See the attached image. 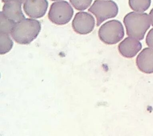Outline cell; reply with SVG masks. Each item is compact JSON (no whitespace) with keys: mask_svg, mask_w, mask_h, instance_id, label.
<instances>
[{"mask_svg":"<svg viewBox=\"0 0 153 136\" xmlns=\"http://www.w3.org/2000/svg\"><path fill=\"white\" fill-rule=\"evenodd\" d=\"M123 22L127 35L138 40L143 39L146 32L151 25L149 14L136 11L127 13L124 17Z\"/></svg>","mask_w":153,"mask_h":136,"instance_id":"cell-2","label":"cell"},{"mask_svg":"<svg viewBox=\"0 0 153 136\" xmlns=\"http://www.w3.org/2000/svg\"><path fill=\"white\" fill-rule=\"evenodd\" d=\"M13 42L9 34L0 32V54L4 55L12 49Z\"/></svg>","mask_w":153,"mask_h":136,"instance_id":"cell-12","label":"cell"},{"mask_svg":"<svg viewBox=\"0 0 153 136\" xmlns=\"http://www.w3.org/2000/svg\"><path fill=\"white\" fill-rule=\"evenodd\" d=\"M145 42L149 47L153 49V28H151L147 34Z\"/></svg>","mask_w":153,"mask_h":136,"instance_id":"cell-15","label":"cell"},{"mask_svg":"<svg viewBox=\"0 0 153 136\" xmlns=\"http://www.w3.org/2000/svg\"><path fill=\"white\" fill-rule=\"evenodd\" d=\"M41 29L39 21L25 18L15 23L10 34L16 43L29 44L37 37Z\"/></svg>","mask_w":153,"mask_h":136,"instance_id":"cell-1","label":"cell"},{"mask_svg":"<svg viewBox=\"0 0 153 136\" xmlns=\"http://www.w3.org/2000/svg\"><path fill=\"white\" fill-rule=\"evenodd\" d=\"M99 39L105 44L111 45L120 42L124 36V30L121 22L111 20L103 24L98 31Z\"/></svg>","mask_w":153,"mask_h":136,"instance_id":"cell-3","label":"cell"},{"mask_svg":"<svg viewBox=\"0 0 153 136\" xmlns=\"http://www.w3.org/2000/svg\"><path fill=\"white\" fill-rule=\"evenodd\" d=\"M95 26L93 16L87 12L76 13L72 22L74 31L77 34L85 35L93 31Z\"/></svg>","mask_w":153,"mask_h":136,"instance_id":"cell-6","label":"cell"},{"mask_svg":"<svg viewBox=\"0 0 153 136\" xmlns=\"http://www.w3.org/2000/svg\"><path fill=\"white\" fill-rule=\"evenodd\" d=\"M48 5L47 0H26L23 3V10L29 17L38 19L45 15Z\"/></svg>","mask_w":153,"mask_h":136,"instance_id":"cell-7","label":"cell"},{"mask_svg":"<svg viewBox=\"0 0 153 136\" xmlns=\"http://www.w3.org/2000/svg\"><path fill=\"white\" fill-rule=\"evenodd\" d=\"M88 10L94 15L99 26L105 20L115 17L118 14V7L112 0H96Z\"/></svg>","mask_w":153,"mask_h":136,"instance_id":"cell-4","label":"cell"},{"mask_svg":"<svg viewBox=\"0 0 153 136\" xmlns=\"http://www.w3.org/2000/svg\"><path fill=\"white\" fill-rule=\"evenodd\" d=\"M151 4V0H128L130 8L136 12L143 13L147 10Z\"/></svg>","mask_w":153,"mask_h":136,"instance_id":"cell-11","label":"cell"},{"mask_svg":"<svg viewBox=\"0 0 153 136\" xmlns=\"http://www.w3.org/2000/svg\"><path fill=\"white\" fill-rule=\"evenodd\" d=\"M51 1H61V0H51Z\"/></svg>","mask_w":153,"mask_h":136,"instance_id":"cell-18","label":"cell"},{"mask_svg":"<svg viewBox=\"0 0 153 136\" xmlns=\"http://www.w3.org/2000/svg\"><path fill=\"white\" fill-rule=\"evenodd\" d=\"M149 18H150V20H151V25L153 26V8L151 10V11H149Z\"/></svg>","mask_w":153,"mask_h":136,"instance_id":"cell-16","label":"cell"},{"mask_svg":"<svg viewBox=\"0 0 153 136\" xmlns=\"http://www.w3.org/2000/svg\"><path fill=\"white\" fill-rule=\"evenodd\" d=\"M18 1V2H20V3H24L25 2V1H26V0H2V1L3 2H9V1Z\"/></svg>","mask_w":153,"mask_h":136,"instance_id":"cell-17","label":"cell"},{"mask_svg":"<svg viewBox=\"0 0 153 136\" xmlns=\"http://www.w3.org/2000/svg\"><path fill=\"white\" fill-rule=\"evenodd\" d=\"M136 64L141 72L145 74L153 73V49H143L136 57Z\"/></svg>","mask_w":153,"mask_h":136,"instance_id":"cell-9","label":"cell"},{"mask_svg":"<svg viewBox=\"0 0 153 136\" xmlns=\"http://www.w3.org/2000/svg\"><path fill=\"white\" fill-rule=\"evenodd\" d=\"M141 49V43L138 40L130 37L124 38L118 46L119 53L126 58H133Z\"/></svg>","mask_w":153,"mask_h":136,"instance_id":"cell-8","label":"cell"},{"mask_svg":"<svg viewBox=\"0 0 153 136\" xmlns=\"http://www.w3.org/2000/svg\"><path fill=\"white\" fill-rule=\"evenodd\" d=\"M69 1L76 10L82 11L89 7L92 0H69Z\"/></svg>","mask_w":153,"mask_h":136,"instance_id":"cell-14","label":"cell"},{"mask_svg":"<svg viewBox=\"0 0 153 136\" xmlns=\"http://www.w3.org/2000/svg\"><path fill=\"white\" fill-rule=\"evenodd\" d=\"M73 14L74 10L69 3L66 1H59L51 5L48 17L52 23L63 25L71 20Z\"/></svg>","mask_w":153,"mask_h":136,"instance_id":"cell-5","label":"cell"},{"mask_svg":"<svg viewBox=\"0 0 153 136\" xmlns=\"http://www.w3.org/2000/svg\"><path fill=\"white\" fill-rule=\"evenodd\" d=\"M21 5L22 3L15 1L5 2L1 11L8 19L14 23H17L25 19Z\"/></svg>","mask_w":153,"mask_h":136,"instance_id":"cell-10","label":"cell"},{"mask_svg":"<svg viewBox=\"0 0 153 136\" xmlns=\"http://www.w3.org/2000/svg\"><path fill=\"white\" fill-rule=\"evenodd\" d=\"M0 20H1V26H0V32L10 34L16 23L11 20L5 17L4 14L1 11L0 13Z\"/></svg>","mask_w":153,"mask_h":136,"instance_id":"cell-13","label":"cell"}]
</instances>
